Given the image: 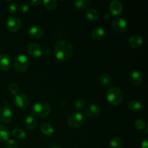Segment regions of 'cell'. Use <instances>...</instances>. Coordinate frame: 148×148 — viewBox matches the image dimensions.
Returning a JSON list of instances; mask_svg holds the SVG:
<instances>
[{
	"mask_svg": "<svg viewBox=\"0 0 148 148\" xmlns=\"http://www.w3.org/2000/svg\"><path fill=\"white\" fill-rule=\"evenodd\" d=\"M112 77L109 74H103L100 76L99 82L100 84L102 85L103 88H109L112 84Z\"/></svg>",
	"mask_w": 148,
	"mask_h": 148,
	"instance_id": "cell-20",
	"label": "cell"
},
{
	"mask_svg": "<svg viewBox=\"0 0 148 148\" xmlns=\"http://www.w3.org/2000/svg\"><path fill=\"white\" fill-rule=\"evenodd\" d=\"M109 145L111 148H122L123 141L119 137H114L110 140Z\"/></svg>",
	"mask_w": 148,
	"mask_h": 148,
	"instance_id": "cell-25",
	"label": "cell"
},
{
	"mask_svg": "<svg viewBox=\"0 0 148 148\" xmlns=\"http://www.w3.org/2000/svg\"><path fill=\"white\" fill-rule=\"evenodd\" d=\"M130 81L134 86H139L143 82V75L140 71L134 70L130 73Z\"/></svg>",
	"mask_w": 148,
	"mask_h": 148,
	"instance_id": "cell-15",
	"label": "cell"
},
{
	"mask_svg": "<svg viewBox=\"0 0 148 148\" xmlns=\"http://www.w3.org/2000/svg\"><path fill=\"white\" fill-rule=\"evenodd\" d=\"M7 148H17L18 144L17 142L12 139H9L7 141Z\"/></svg>",
	"mask_w": 148,
	"mask_h": 148,
	"instance_id": "cell-33",
	"label": "cell"
},
{
	"mask_svg": "<svg viewBox=\"0 0 148 148\" xmlns=\"http://www.w3.org/2000/svg\"><path fill=\"white\" fill-rule=\"evenodd\" d=\"M8 90L12 95H15L17 93H19V90H20V88H19V85H17L15 82H12L11 84H10L8 87Z\"/></svg>",
	"mask_w": 148,
	"mask_h": 148,
	"instance_id": "cell-29",
	"label": "cell"
},
{
	"mask_svg": "<svg viewBox=\"0 0 148 148\" xmlns=\"http://www.w3.org/2000/svg\"><path fill=\"white\" fill-rule=\"evenodd\" d=\"M127 106H128L129 109L132 112L138 113L143 111V108H144V104L139 100L134 99L128 103Z\"/></svg>",
	"mask_w": 148,
	"mask_h": 148,
	"instance_id": "cell-17",
	"label": "cell"
},
{
	"mask_svg": "<svg viewBox=\"0 0 148 148\" xmlns=\"http://www.w3.org/2000/svg\"><path fill=\"white\" fill-rule=\"evenodd\" d=\"M30 5L29 4L28 2H23L19 7V10L22 13H27L30 10Z\"/></svg>",
	"mask_w": 148,
	"mask_h": 148,
	"instance_id": "cell-32",
	"label": "cell"
},
{
	"mask_svg": "<svg viewBox=\"0 0 148 148\" xmlns=\"http://www.w3.org/2000/svg\"><path fill=\"white\" fill-rule=\"evenodd\" d=\"M10 139V131L6 127L0 125V143H5Z\"/></svg>",
	"mask_w": 148,
	"mask_h": 148,
	"instance_id": "cell-24",
	"label": "cell"
},
{
	"mask_svg": "<svg viewBox=\"0 0 148 148\" xmlns=\"http://www.w3.org/2000/svg\"><path fill=\"white\" fill-rule=\"evenodd\" d=\"M25 124L26 127L30 130H34L37 128V120L33 115H28L26 117L25 120Z\"/></svg>",
	"mask_w": 148,
	"mask_h": 148,
	"instance_id": "cell-22",
	"label": "cell"
},
{
	"mask_svg": "<svg viewBox=\"0 0 148 148\" xmlns=\"http://www.w3.org/2000/svg\"><path fill=\"white\" fill-rule=\"evenodd\" d=\"M29 66V60L24 54H20L14 59V67L17 72H25Z\"/></svg>",
	"mask_w": 148,
	"mask_h": 148,
	"instance_id": "cell-5",
	"label": "cell"
},
{
	"mask_svg": "<svg viewBox=\"0 0 148 148\" xmlns=\"http://www.w3.org/2000/svg\"><path fill=\"white\" fill-rule=\"evenodd\" d=\"M49 148H62V147H59V146H52V147H51Z\"/></svg>",
	"mask_w": 148,
	"mask_h": 148,
	"instance_id": "cell-37",
	"label": "cell"
},
{
	"mask_svg": "<svg viewBox=\"0 0 148 148\" xmlns=\"http://www.w3.org/2000/svg\"><path fill=\"white\" fill-rule=\"evenodd\" d=\"M85 14L86 18L88 20H90V21H95V20H98L100 17L99 12L94 8H90L87 10L85 11Z\"/></svg>",
	"mask_w": 148,
	"mask_h": 148,
	"instance_id": "cell-19",
	"label": "cell"
},
{
	"mask_svg": "<svg viewBox=\"0 0 148 148\" xmlns=\"http://www.w3.org/2000/svg\"><path fill=\"white\" fill-rule=\"evenodd\" d=\"M101 107L95 103L90 104L85 108V114L89 118H96L101 114Z\"/></svg>",
	"mask_w": 148,
	"mask_h": 148,
	"instance_id": "cell-11",
	"label": "cell"
},
{
	"mask_svg": "<svg viewBox=\"0 0 148 148\" xmlns=\"http://www.w3.org/2000/svg\"><path fill=\"white\" fill-rule=\"evenodd\" d=\"M27 33L31 38L39 39L43 37V35H44V30L40 26L34 25L29 28Z\"/></svg>",
	"mask_w": 148,
	"mask_h": 148,
	"instance_id": "cell-14",
	"label": "cell"
},
{
	"mask_svg": "<svg viewBox=\"0 0 148 148\" xmlns=\"http://www.w3.org/2000/svg\"><path fill=\"white\" fill-rule=\"evenodd\" d=\"M106 35V32L105 29L101 27H95L91 33V36L92 38L98 41L102 40L105 38Z\"/></svg>",
	"mask_w": 148,
	"mask_h": 148,
	"instance_id": "cell-18",
	"label": "cell"
},
{
	"mask_svg": "<svg viewBox=\"0 0 148 148\" xmlns=\"http://www.w3.org/2000/svg\"><path fill=\"white\" fill-rule=\"evenodd\" d=\"M28 3L30 6L37 7V6H38L39 4L41 3V1H40V0H30V1H28Z\"/></svg>",
	"mask_w": 148,
	"mask_h": 148,
	"instance_id": "cell-34",
	"label": "cell"
},
{
	"mask_svg": "<svg viewBox=\"0 0 148 148\" xmlns=\"http://www.w3.org/2000/svg\"><path fill=\"white\" fill-rule=\"evenodd\" d=\"M85 121V116L79 111L72 113L67 119V124L71 128L77 129L82 127Z\"/></svg>",
	"mask_w": 148,
	"mask_h": 148,
	"instance_id": "cell-4",
	"label": "cell"
},
{
	"mask_svg": "<svg viewBox=\"0 0 148 148\" xmlns=\"http://www.w3.org/2000/svg\"><path fill=\"white\" fill-rule=\"evenodd\" d=\"M45 8L48 10H54L57 7L58 3L56 0H44L42 1Z\"/></svg>",
	"mask_w": 148,
	"mask_h": 148,
	"instance_id": "cell-26",
	"label": "cell"
},
{
	"mask_svg": "<svg viewBox=\"0 0 148 148\" xmlns=\"http://www.w3.org/2000/svg\"><path fill=\"white\" fill-rule=\"evenodd\" d=\"M141 148H148V141L147 138H145L142 142Z\"/></svg>",
	"mask_w": 148,
	"mask_h": 148,
	"instance_id": "cell-36",
	"label": "cell"
},
{
	"mask_svg": "<svg viewBox=\"0 0 148 148\" xmlns=\"http://www.w3.org/2000/svg\"><path fill=\"white\" fill-rule=\"evenodd\" d=\"M43 53H44L45 56H49L52 54V51L49 48H46V49H44V51H43Z\"/></svg>",
	"mask_w": 148,
	"mask_h": 148,
	"instance_id": "cell-35",
	"label": "cell"
},
{
	"mask_svg": "<svg viewBox=\"0 0 148 148\" xmlns=\"http://www.w3.org/2000/svg\"><path fill=\"white\" fill-rule=\"evenodd\" d=\"M14 105L20 109H25L30 105V99L28 96L24 93H17L13 99Z\"/></svg>",
	"mask_w": 148,
	"mask_h": 148,
	"instance_id": "cell-7",
	"label": "cell"
},
{
	"mask_svg": "<svg viewBox=\"0 0 148 148\" xmlns=\"http://www.w3.org/2000/svg\"><path fill=\"white\" fill-rule=\"evenodd\" d=\"M6 26L9 31L15 33L18 31L21 27V20L17 16H11L7 19Z\"/></svg>",
	"mask_w": 148,
	"mask_h": 148,
	"instance_id": "cell-8",
	"label": "cell"
},
{
	"mask_svg": "<svg viewBox=\"0 0 148 148\" xmlns=\"http://www.w3.org/2000/svg\"><path fill=\"white\" fill-rule=\"evenodd\" d=\"M7 10L10 14H14L18 12L19 6L15 1H10V4H8V7H7Z\"/></svg>",
	"mask_w": 148,
	"mask_h": 148,
	"instance_id": "cell-28",
	"label": "cell"
},
{
	"mask_svg": "<svg viewBox=\"0 0 148 148\" xmlns=\"http://www.w3.org/2000/svg\"><path fill=\"white\" fill-rule=\"evenodd\" d=\"M12 66L11 56L7 53L0 55V69L2 71H9Z\"/></svg>",
	"mask_w": 148,
	"mask_h": 148,
	"instance_id": "cell-12",
	"label": "cell"
},
{
	"mask_svg": "<svg viewBox=\"0 0 148 148\" xmlns=\"http://www.w3.org/2000/svg\"><path fill=\"white\" fill-rule=\"evenodd\" d=\"M143 38L140 35H134L128 40V44L132 49H137L143 45Z\"/></svg>",
	"mask_w": 148,
	"mask_h": 148,
	"instance_id": "cell-16",
	"label": "cell"
},
{
	"mask_svg": "<svg viewBox=\"0 0 148 148\" xmlns=\"http://www.w3.org/2000/svg\"><path fill=\"white\" fill-rule=\"evenodd\" d=\"M111 27L116 33H123L128 29V23L124 18L116 17L111 23Z\"/></svg>",
	"mask_w": 148,
	"mask_h": 148,
	"instance_id": "cell-6",
	"label": "cell"
},
{
	"mask_svg": "<svg viewBox=\"0 0 148 148\" xmlns=\"http://www.w3.org/2000/svg\"><path fill=\"white\" fill-rule=\"evenodd\" d=\"M53 52L58 60L61 62H66L72 58L74 53V49L69 41L61 40L56 43Z\"/></svg>",
	"mask_w": 148,
	"mask_h": 148,
	"instance_id": "cell-1",
	"label": "cell"
},
{
	"mask_svg": "<svg viewBox=\"0 0 148 148\" xmlns=\"http://www.w3.org/2000/svg\"><path fill=\"white\" fill-rule=\"evenodd\" d=\"M51 111V108L48 103L40 101L37 102L33 106L32 108V114L33 116L38 118H46Z\"/></svg>",
	"mask_w": 148,
	"mask_h": 148,
	"instance_id": "cell-3",
	"label": "cell"
},
{
	"mask_svg": "<svg viewBox=\"0 0 148 148\" xmlns=\"http://www.w3.org/2000/svg\"><path fill=\"white\" fill-rule=\"evenodd\" d=\"M40 130L41 132L47 137H51L54 133V128L51 124H49V123H43L40 125Z\"/></svg>",
	"mask_w": 148,
	"mask_h": 148,
	"instance_id": "cell-21",
	"label": "cell"
},
{
	"mask_svg": "<svg viewBox=\"0 0 148 148\" xmlns=\"http://www.w3.org/2000/svg\"><path fill=\"white\" fill-rule=\"evenodd\" d=\"M134 125L137 130H143L146 128V123L143 119H136Z\"/></svg>",
	"mask_w": 148,
	"mask_h": 148,
	"instance_id": "cell-31",
	"label": "cell"
},
{
	"mask_svg": "<svg viewBox=\"0 0 148 148\" xmlns=\"http://www.w3.org/2000/svg\"><path fill=\"white\" fill-rule=\"evenodd\" d=\"M110 14L113 16H119L121 14L123 11V5L121 1L118 0H114L109 5Z\"/></svg>",
	"mask_w": 148,
	"mask_h": 148,
	"instance_id": "cell-13",
	"label": "cell"
},
{
	"mask_svg": "<svg viewBox=\"0 0 148 148\" xmlns=\"http://www.w3.org/2000/svg\"><path fill=\"white\" fill-rule=\"evenodd\" d=\"M13 119L12 111L7 106L0 108V121L4 124H10Z\"/></svg>",
	"mask_w": 148,
	"mask_h": 148,
	"instance_id": "cell-9",
	"label": "cell"
},
{
	"mask_svg": "<svg viewBox=\"0 0 148 148\" xmlns=\"http://www.w3.org/2000/svg\"><path fill=\"white\" fill-rule=\"evenodd\" d=\"M12 135L13 137H15L16 139H18V140H25L27 137L25 132L19 128H16L13 130Z\"/></svg>",
	"mask_w": 148,
	"mask_h": 148,
	"instance_id": "cell-27",
	"label": "cell"
},
{
	"mask_svg": "<svg viewBox=\"0 0 148 148\" xmlns=\"http://www.w3.org/2000/svg\"><path fill=\"white\" fill-rule=\"evenodd\" d=\"M85 101L83 98H78L75 103V108L78 111L83 109L85 106Z\"/></svg>",
	"mask_w": 148,
	"mask_h": 148,
	"instance_id": "cell-30",
	"label": "cell"
},
{
	"mask_svg": "<svg viewBox=\"0 0 148 148\" xmlns=\"http://www.w3.org/2000/svg\"><path fill=\"white\" fill-rule=\"evenodd\" d=\"M74 7L79 11H82L87 9V7L90 4V1L89 0H74L72 1Z\"/></svg>",
	"mask_w": 148,
	"mask_h": 148,
	"instance_id": "cell-23",
	"label": "cell"
},
{
	"mask_svg": "<svg viewBox=\"0 0 148 148\" xmlns=\"http://www.w3.org/2000/svg\"><path fill=\"white\" fill-rule=\"evenodd\" d=\"M27 51L31 57L38 59L43 55V50L39 44L36 43H32L27 46Z\"/></svg>",
	"mask_w": 148,
	"mask_h": 148,
	"instance_id": "cell-10",
	"label": "cell"
},
{
	"mask_svg": "<svg viewBox=\"0 0 148 148\" xmlns=\"http://www.w3.org/2000/svg\"><path fill=\"white\" fill-rule=\"evenodd\" d=\"M106 100L111 106L120 105L124 100V92L116 86L108 88L106 91Z\"/></svg>",
	"mask_w": 148,
	"mask_h": 148,
	"instance_id": "cell-2",
	"label": "cell"
}]
</instances>
